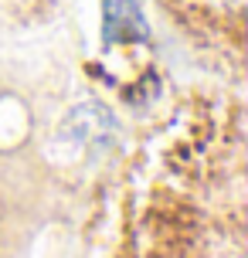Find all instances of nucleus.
<instances>
[{"mask_svg":"<svg viewBox=\"0 0 248 258\" xmlns=\"http://www.w3.org/2000/svg\"><path fill=\"white\" fill-rule=\"evenodd\" d=\"M146 21L136 0H105V41H143Z\"/></svg>","mask_w":248,"mask_h":258,"instance_id":"nucleus-1","label":"nucleus"}]
</instances>
